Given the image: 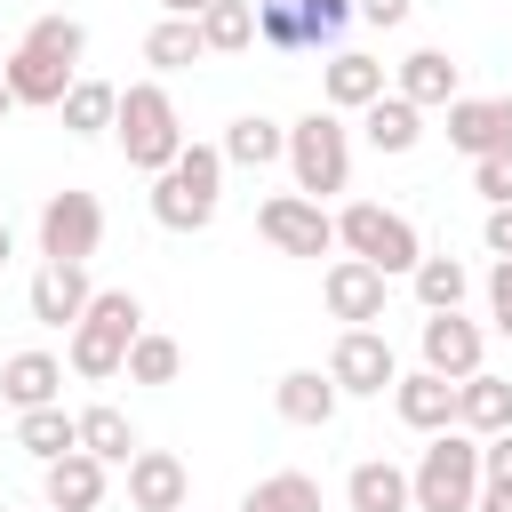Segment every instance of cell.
<instances>
[{
  "mask_svg": "<svg viewBox=\"0 0 512 512\" xmlns=\"http://www.w3.org/2000/svg\"><path fill=\"white\" fill-rule=\"evenodd\" d=\"M392 88H400L408 104H424V112H432V104L448 112V104L464 96V64H456L448 48H408V56H400V72H392Z\"/></svg>",
  "mask_w": 512,
  "mask_h": 512,
  "instance_id": "cell-18",
  "label": "cell"
},
{
  "mask_svg": "<svg viewBox=\"0 0 512 512\" xmlns=\"http://www.w3.org/2000/svg\"><path fill=\"white\" fill-rule=\"evenodd\" d=\"M240 512H320V480L312 472H264L240 496Z\"/></svg>",
  "mask_w": 512,
  "mask_h": 512,
  "instance_id": "cell-33",
  "label": "cell"
},
{
  "mask_svg": "<svg viewBox=\"0 0 512 512\" xmlns=\"http://www.w3.org/2000/svg\"><path fill=\"white\" fill-rule=\"evenodd\" d=\"M8 256H16V232H8V224H0V272H8Z\"/></svg>",
  "mask_w": 512,
  "mask_h": 512,
  "instance_id": "cell-42",
  "label": "cell"
},
{
  "mask_svg": "<svg viewBox=\"0 0 512 512\" xmlns=\"http://www.w3.org/2000/svg\"><path fill=\"white\" fill-rule=\"evenodd\" d=\"M456 424H464V432H480V440L512 432V376H496V368H472V376L456 384Z\"/></svg>",
  "mask_w": 512,
  "mask_h": 512,
  "instance_id": "cell-24",
  "label": "cell"
},
{
  "mask_svg": "<svg viewBox=\"0 0 512 512\" xmlns=\"http://www.w3.org/2000/svg\"><path fill=\"white\" fill-rule=\"evenodd\" d=\"M0 400H8L16 416H24V408L64 400V360H56V352H40V344H32V352H8V360H0Z\"/></svg>",
  "mask_w": 512,
  "mask_h": 512,
  "instance_id": "cell-20",
  "label": "cell"
},
{
  "mask_svg": "<svg viewBox=\"0 0 512 512\" xmlns=\"http://www.w3.org/2000/svg\"><path fill=\"white\" fill-rule=\"evenodd\" d=\"M208 0H160V16H200Z\"/></svg>",
  "mask_w": 512,
  "mask_h": 512,
  "instance_id": "cell-40",
  "label": "cell"
},
{
  "mask_svg": "<svg viewBox=\"0 0 512 512\" xmlns=\"http://www.w3.org/2000/svg\"><path fill=\"white\" fill-rule=\"evenodd\" d=\"M328 376H336L344 400H384L400 384V352H392L384 328H344L336 352H328Z\"/></svg>",
  "mask_w": 512,
  "mask_h": 512,
  "instance_id": "cell-11",
  "label": "cell"
},
{
  "mask_svg": "<svg viewBox=\"0 0 512 512\" xmlns=\"http://www.w3.org/2000/svg\"><path fill=\"white\" fill-rule=\"evenodd\" d=\"M16 448H24L32 464H56V456H72V448H80V416H72L64 400L24 408V416H16Z\"/></svg>",
  "mask_w": 512,
  "mask_h": 512,
  "instance_id": "cell-26",
  "label": "cell"
},
{
  "mask_svg": "<svg viewBox=\"0 0 512 512\" xmlns=\"http://www.w3.org/2000/svg\"><path fill=\"white\" fill-rule=\"evenodd\" d=\"M472 192H480L488 208H504V200H512V152H488V160H472Z\"/></svg>",
  "mask_w": 512,
  "mask_h": 512,
  "instance_id": "cell-36",
  "label": "cell"
},
{
  "mask_svg": "<svg viewBox=\"0 0 512 512\" xmlns=\"http://www.w3.org/2000/svg\"><path fill=\"white\" fill-rule=\"evenodd\" d=\"M272 408H280L288 424H304V432H320V424H336V408H344V392H336V376H328V368H288V376L272 384Z\"/></svg>",
  "mask_w": 512,
  "mask_h": 512,
  "instance_id": "cell-21",
  "label": "cell"
},
{
  "mask_svg": "<svg viewBox=\"0 0 512 512\" xmlns=\"http://www.w3.org/2000/svg\"><path fill=\"white\" fill-rule=\"evenodd\" d=\"M112 136H120V152H128L136 176H160V168L192 144V136H184V112H176V96H168L160 80H128V88H120Z\"/></svg>",
  "mask_w": 512,
  "mask_h": 512,
  "instance_id": "cell-4",
  "label": "cell"
},
{
  "mask_svg": "<svg viewBox=\"0 0 512 512\" xmlns=\"http://www.w3.org/2000/svg\"><path fill=\"white\" fill-rule=\"evenodd\" d=\"M480 240H488V256H512V200H504V208H488Z\"/></svg>",
  "mask_w": 512,
  "mask_h": 512,
  "instance_id": "cell-39",
  "label": "cell"
},
{
  "mask_svg": "<svg viewBox=\"0 0 512 512\" xmlns=\"http://www.w3.org/2000/svg\"><path fill=\"white\" fill-rule=\"evenodd\" d=\"M200 56H208L200 16H160V24L144 32V64H152V72H192Z\"/></svg>",
  "mask_w": 512,
  "mask_h": 512,
  "instance_id": "cell-28",
  "label": "cell"
},
{
  "mask_svg": "<svg viewBox=\"0 0 512 512\" xmlns=\"http://www.w3.org/2000/svg\"><path fill=\"white\" fill-rule=\"evenodd\" d=\"M104 248V200L64 184L40 200V264H88Z\"/></svg>",
  "mask_w": 512,
  "mask_h": 512,
  "instance_id": "cell-8",
  "label": "cell"
},
{
  "mask_svg": "<svg viewBox=\"0 0 512 512\" xmlns=\"http://www.w3.org/2000/svg\"><path fill=\"white\" fill-rule=\"evenodd\" d=\"M176 376H184V344L160 336V328H144L128 344V384H176Z\"/></svg>",
  "mask_w": 512,
  "mask_h": 512,
  "instance_id": "cell-34",
  "label": "cell"
},
{
  "mask_svg": "<svg viewBox=\"0 0 512 512\" xmlns=\"http://www.w3.org/2000/svg\"><path fill=\"white\" fill-rule=\"evenodd\" d=\"M344 504L352 512H416V488H408V472L392 456H360L344 472Z\"/></svg>",
  "mask_w": 512,
  "mask_h": 512,
  "instance_id": "cell-23",
  "label": "cell"
},
{
  "mask_svg": "<svg viewBox=\"0 0 512 512\" xmlns=\"http://www.w3.org/2000/svg\"><path fill=\"white\" fill-rule=\"evenodd\" d=\"M448 144H456L464 160L512 152V96H456V104H448Z\"/></svg>",
  "mask_w": 512,
  "mask_h": 512,
  "instance_id": "cell-15",
  "label": "cell"
},
{
  "mask_svg": "<svg viewBox=\"0 0 512 512\" xmlns=\"http://www.w3.org/2000/svg\"><path fill=\"white\" fill-rule=\"evenodd\" d=\"M8 112H16V88H8V72H0V120H8Z\"/></svg>",
  "mask_w": 512,
  "mask_h": 512,
  "instance_id": "cell-41",
  "label": "cell"
},
{
  "mask_svg": "<svg viewBox=\"0 0 512 512\" xmlns=\"http://www.w3.org/2000/svg\"><path fill=\"white\" fill-rule=\"evenodd\" d=\"M80 56H88V24L80 16H64V8H48V16H32L24 24V40L8 48V88H16V104H32V112H56L64 104V88L80 80Z\"/></svg>",
  "mask_w": 512,
  "mask_h": 512,
  "instance_id": "cell-1",
  "label": "cell"
},
{
  "mask_svg": "<svg viewBox=\"0 0 512 512\" xmlns=\"http://www.w3.org/2000/svg\"><path fill=\"white\" fill-rule=\"evenodd\" d=\"M272 160H288V128L264 112H240L224 128V168H272Z\"/></svg>",
  "mask_w": 512,
  "mask_h": 512,
  "instance_id": "cell-27",
  "label": "cell"
},
{
  "mask_svg": "<svg viewBox=\"0 0 512 512\" xmlns=\"http://www.w3.org/2000/svg\"><path fill=\"white\" fill-rule=\"evenodd\" d=\"M200 40H208V56H248L256 48V0H208Z\"/></svg>",
  "mask_w": 512,
  "mask_h": 512,
  "instance_id": "cell-31",
  "label": "cell"
},
{
  "mask_svg": "<svg viewBox=\"0 0 512 512\" xmlns=\"http://www.w3.org/2000/svg\"><path fill=\"white\" fill-rule=\"evenodd\" d=\"M352 0H256V40L296 56V48H336V32L352 24Z\"/></svg>",
  "mask_w": 512,
  "mask_h": 512,
  "instance_id": "cell-9",
  "label": "cell"
},
{
  "mask_svg": "<svg viewBox=\"0 0 512 512\" xmlns=\"http://www.w3.org/2000/svg\"><path fill=\"white\" fill-rule=\"evenodd\" d=\"M360 136H368V152H392V160H400V152L424 144V104H408L400 88H384V96L360 112Z\"/></svg>",
  "mask_w": 512,
  "mask_h": 512,
  "instance_id": "cell-25",
  "label": "cell"
},
{
  "mask_svg": "<svg viewBox=\"0 0 512 512\" xmlns=\"http://www.w3.org/2000/svg\"><path fill=\"white\" fill-rule=\"evenodd\" d=\"M288 176H296V192H312V200H328V192L352 184V128H344L336 104H312V112L288 128Z\"/></svg>",
  "mask_w": 512,
  "mask_h": 512,
  "instance_id": "cell-6",
  "label": "cell"
},
{
  "mask_svg": "<svg viewBox=\"0 0 512 512\" xmlns=\"http://www.w3.org/2000/svg\"><path fill=\"white\" fill-rule=\"evenodd\" d=\"M472 512H512V432L480 440V504Z\"/></svg>",
  "mask_w": 512,
  "mask_h": 512,
  "instance_id": "cell-35",
  "label": "cell"
},
{
  "mask_svg": "<svg viewBox=\"0 0 512 512\" xmlns=\"http://www.w3.org/2000/svg\"><path fill=\"white\" fill-rule=\"evenodd\" d=\"M104 488H112V464H104V456H88V448H72V456L40 464V496H48V512H96V504H104Z\"/></svg>",
  "mask_w": 512,
  "mask_h": 512,
  "instance_id": "cell-16",
  "label": "cell"
},
{
  "mask_svg": "<svg viewBox=\"0 0 512 512\" xmlns=\"http://www.w3.org/2000/svg\"><path fill=\"white\" fill-rule=\"evenodd\" d=\"M80 448L88 456H104V464H128L144 440H136V424H128V408H112V400H96V408H80Z\"/></svg>",
  "mask_w": 512,
  "mask_h": 512,
  "instance_id": "cell-30",
  "label": "cell"
},
{
  "mask_svg": "<svg viewBox=\"0 0 512 512\" xmlns=\"http://www.w3.org/2000/svg\"><path fill=\"white\" fill-rule=\"evenodd\" d=\"M224 208V144H184L152 176V224L160 232H208Z\"/></svg>",
  "mask_w": 512,
  "mask_h": 512,
  "instance_id": "cell-3",
  "label": "cell"
},
{
  "mask_svg": "<svg viewBox=\"0 0 512 512\" xmlns=\"http://www.w3.org/2000/svg\"><path fill=\"white\" fill-rule=\"evenodd\" d=\"M360 8V24H376V32H400L408 16H416V0H352Z\"/></svg>",
  "mask_w": 512,
  "mask_h": 512,
  "instance_id": "cell-38",
  "label": "cell"
},
{
  "mask_svg": "<svg viewBox=\"0 0 512 512\" xmlns=\"http://www.w3.org/2000/svg\"><path fill=\"white\" fill-rule=\"evenodd\" d=\"M408 288H416L424 312H456V304L472 296V272H464V256H424V264L408 272Z\"/></svg>",
  "mask_w": 512,
  "mask_h": 512,
  "instance_id": "cell-32",
  "label": "cell"
},
{
  "mask_svg": "<svg viewBox=\"0 0 512 512\" xmlns=\"http://www.w3.org/2000/svg\"><path fill=\"white\" fill-rule=\"evenodd\" d=\"M336 248L360 256V264H376V272H392V280H408V272L424 264L416 224H408L400 208H384V200H344V216H336Z\"/></svg>",
  "mask_w": 512,
  "mask_h": 512,
  "instance_id": "cell-7",
  "label": "cell"
},
{
  "mask_svg": "<svg viewBox=\"0 0 512 512\" xmlns=\"http://www.w3.org/2000/svg\"><path fill=\"white\" fill-rule=\"evenodd\" d=\"M144 336V304H136V288H96L88 296V312L72 320V352H64V368L80 376V384H112V376H128V344Z\"/></svg>",
  "mask_w": 512,
  "mask_h": 512,
  "instance_id": "cell-2",
  "label": "cell"
},
{
  "mask_svg": "<svg viewBox=\"0 0 512 512\" xmlns=\"http://www.w3.org/2000/svg\"><path fill=\"white\" fill-rule=\"evenodd\" d=\"M320 296H328V312H336L344 328H376V320H384V296H392V272H376V264H360V256H336V264L320 272Z\"/></svg>",
  "mask_w": 512,
  "mask_h": 512,
  "instance_id": "cell-13",
  "label": "cell"
},
{
  "mask_svg": "<svg viewBox=\"0 0 512 512\" xmlns=\"http://www.w3.org/2000/svg\"><path fill=\"white\" fill-rule=\"evenodd\" d=\"M408 488H416V512H472L480 504V432H464V424L432 432V448L408 464Z\"/></svg>",
  "mask_w": 512,
  "mask_h": 512,
  "instance_id": "cell-5",
  "label": "cell"
},
{
  "mask_svg": "<svg viewBox=\"0 0 512 512\" xmlns=\"http://www.w3.org/2000/svg\"><path fill=\"white\" fill-rule=\"evenodd\" d=\"M376 96H384V64H376V56L336 48V56L320 64V104H336V112H368Z\"/></svg>",
  "mask_w": 512,
  "mask_h": 512,
  "instance_id": "cell-22",
  "label": "cell"
},
{
  "mask_svg": "<svg viewBox=\"0 0 512 512\" xmlns=\"http://www.w3.org/2000/svg\"><path fill=\"white\" fill-rule=\"evenodd\" d=\"M488 328L512 336V256H496V272H488Z\"/></svg>",
  "mask_w": 512,
  "mask_h": 512,
  "instance_id": "cell-37",
  "label": "cell"
},
{
  "mask_svg": "<svg viewBox=\"0 0 512 512\" xmlns=\"http://www.w3.org/2000/svg\"><path fill=\"white\" fill-rule=\"evenodd\" d=\"M120 472H128V504L136 512H184V496H192V472H184L176 448H136Z\"/></svg>",
  "mask_w": 512,
  "mask_h": 512,
  "instance_id": "cell-14",
  "label": "cell"
},
{
  "mask_svg": "<svg viewBox=\"0 0 512 512\" xmlns=\"http://www.w3.org/2000/svg\"><path fill=\"white\" fill-rule=\"evenodd\" d=\"M416 352H424V368H440V376H472V368H488V328L480 320H464V304L456 312H424V328H416Z\"/></svg>",
  "mask_w": 512,
  "mask_h": 512,
  "instance_id": "cell-12",
  "label": "cell"
},
{
  "mask_svg": "<svg viewBox=\"0 0 512 512\" xmlns=\"http://www.w3.org/2000/svg\"><path fill=\"white\" fill-rule=\"evenodd\" d=\"M256 232H264L280 256H336V216H328V200H312V192H272V200L256 208Z\"/></svg>",
  "mask_w": 512,
  "mask_h": 512,
  "instance_id": "cell-10",
  "label": "cell"
},
{
  "mask_svg": "<svg viewBox=\"0 0 512 512\" xmlns=\"http://www.w3.org/2000/svg\"><path fill=\"white\" fill-rule=\"evenodd\" d=\"M56 112H64V136H104L120 120V88L112 80H72Z\"/></svg>",
  "mask_w": 512,
  "mask_h": 512,
  "instance_id": "cell-29",
  "label": "cell"
},
{
  "mask_svg": "<svg viewBox=\"0 0 512 512\" xmlns=\"http://www.w3.org/2000/svg\"><path fill=\"white\" fill-rule=\"evenodd\" d=\"M88 264H40L32 272V288H24V304H32V320L40 328H72L80 312H88Z\"/></svg>",
  "mask_w": 512,
  "mask_h": 512,
  "instance_id": "cell-19",
  "label": "cell"
},
{
  "mask_svg": "<svg viewBox=\"0 0 512 512\" xmlns=\"http://www.w3.org/2000/svg\"><path fill=\"white\" fill-rule=\"evenodd\" d=\"M392 416L408 424V432H448L456 424V376H440V368H416V376H400L392 384Z\"/></svg>",
  "mask_w": 512,
  "mask_h": 512,
  "instance_id": "cell-17",
  "label": "cell"
}]
</instances>
